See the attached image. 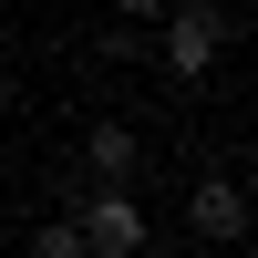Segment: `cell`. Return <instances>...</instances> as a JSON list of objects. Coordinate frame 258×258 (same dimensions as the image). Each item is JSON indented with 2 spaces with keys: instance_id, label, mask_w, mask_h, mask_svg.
Returning <instances> with one entry per match:
<instances>
[{
  "instance_id": "6da1fadb",
  "label": "cell",
  "mask_w": 258,
  "mask_h": 258,
  "mask_svg": "<svg viewBox=\"0 0 258 258\" xmlns=\"http://www.w3.org/2000/svg\"><path fill=\"white\" fill-rule=\"evenodd\" d=\"M217 52H227V21L207 11V0H186V11L165 0V31H155V62H165V73H176V83H207Z\"/></svg>"
},
{
  "instance_id": "7a4b0ae2",
  "label": "cell",
  "mask_w": 258,
  "mask_h": 258,
  "mask_svg": "<svg viewBox=\"0 0 258 258\" xmlns=\"http://www.w3.org/2000/svg\"><path fill=\"white\" fill-rule=\"evenodd\" d=\"M73 227H83V248H93V258H145V207L124 197L114 176H93V197L73 207Z\"/></svg>"
},
{
  "instance_id": "3957f363",
  "label": "cell",
  "mask_w": 258,
  "mask_h": 258,
  "mask_svg": "<svg viewBox=\"0 0 258 258\" xmlns=\"http://www.w3.org/2000/svg\"><path fill=\"white\" fill-rule=\"evenodd\" d=\"M186 217H197V238L238 248V238H248V186H238V176H207L197 197H186Z\"/></svg>"
},
{
  "instance_id": "277c9868",
  "label": "cell",
  "mask_w": 258,
  "mask_h": 258,
  "mask_svg": "<svg viewBox=\"0 0 258 258\" xmlns=\"http://www.w3.org/2000/svg\"><path fill=\"white\" fill-rule=\"evenodd\" d=\"M135 155H145V145H135V124H124V114H103L93 135H83V165H93V176H114V186L135 176Z\"/></svg>"
},
{
  "instance_id": "5b68a950",
  "label": "cell",
  "mask_w": 258,
  "mask_h": 258,
  "mask_svg": "<svg viewBox=\"0 0 258 258\" xmlns=\"http://www.w3.org/2000/svg\"><path fill=\"white\" fill-rule=\"evenodd\" d=\"M31 258H93V248H83L73 217H41V227H31Z\"/></svg>"
},
{
  "instance_id": "8992f818",
  "label": "cell",
  "mask_w": 258,
  "mask_h": 258,
  "mask_svg": "<svg viewBox=\"0 0 258 258\" xmlns=\"http://www.w3.org/2000/svg\"><path fill=\"white\" fill-rule=\"evenodd\" d=\"M155 52V31H135V21H114V31H103V62H145Z\"/></svg>"
},
{
  "instance_id": "52a82bcc",
  "label": "cell",
  "mask_w": 258,
  "mask_h": 258,
  "mask_svg": "<svg viewBox=\"0 0 258 258\" xmlns=\"http://www.w3.org/2000/svg\"><path fill=\"white\" fill-rule=\"evenodd\" d=\"M114 21H165V0H114Z\"/></svg>"
}]
</instances>
